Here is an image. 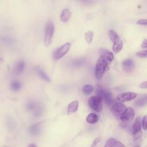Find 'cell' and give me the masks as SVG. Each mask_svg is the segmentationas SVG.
I'll return each instance as SVG.
<instances>
[{
  "label": "cell",
  "instance_id": "1",
  "mask_svg": "<svg viewBox=\"0 0 147 147\" xmlns=\"http://www.w3.org/2000/svg\"><path fill=\"white\" fill-rule=\"evenodd\" d=\"M108 36L110 40L113 42V51L114 53H118L123 47V42L118 34L113 30H109L108 32Z\"/></svg>",
  "mask_w": 147,
  "mask_h": 147
},
{
  "label": "cell",
  "instance_id": "2",
  "mask_svg": "<svg viewBox=\"0 0 147 147\" xmlns=\"http://www.w3.org/2000/svg\"><path fill=\"white\" fill-rule=\"evenodd\" d=\"M109 63L106 59L102 57H100L98 59L95 69V75L96 79L100 80L102 78L108 67Z\"/></svg>",
  "mask_w": 147,
  "mask_h": 147
},
{
  "label": "cell",
  "instance_id": "3",
  "mask_svg": "<svg viewBox=\"0 0 147 147\" xmlns=\"http://www.w3.org/2000/svg\"><path fill=\"white\" fill-rule=\"evenodd\" d=\"M127 107L121 102H115L111 106V113L113 116L118 120L121 121Z\"/></svg>",
  "mask_w": 147,
  "mask_h": 147
},
{
  "label": "cell",
  "instance_id": "4",
  "mask_svg": "<svg viewBox=\"0 0 147 147\" xmlns=\"http://www.w3.org/2000/svg\"><path fill=\"white\" fill-rule=\"evenodd\" d=\"M96 93L97 96H100L102 100H104L107 105L112 106L114 103L111 94L103 88L102 86L99 85L97 86L96 88Z\"/></svg>",
  "mask_w": 147,
  "mask_h": 147
},
{
  "label": "cell",
  "instance_id": "5",
  "mask_svg": "<svg viewBox=\"0 0 147 147\" xmlns=\"http://www.w3.org/2000/svg\"><path fill=\"white\" fill-rule=\"evenodd\" d=\"M55 31V27L53 22L51 21L48 22L45 30V35H44V44L46 47H49L52 41V37Z\"/></svg>",
  "mask_w": 147,
  "mask_h": 147
},
{
  "label": "cell",
  "instance_id": "6",
  "mask_svg": "<svg viewBox=\"0 0 147 147\" xmlns=\"http://www.w3.org/2000/svg\"><path fill=\"white\" fill-rule=\"evenodd\" d=\"M102 99L99 96H92L88 99V103L90 107L96 112L102 110Z\"/></svg>",
  "mask_w": 147,
  "mask_h": 147
},
{
  "label": "cell",
  "instance_id": "7",
  "mask_svg": "<svg viewBox=\"0 0 147 147\" xmlns=\"http://www.w3.org/2000/svg\"><path fill=\"white\" fill-rule=\"evenodd\" d=\"M132 133L135 141H139L141 140L142 137V132L140 118H137L135 119L132 126Z\"/></svg>",
  "mask_w": 147,
  "mask_h": 147
},
{
  "label": "cell",
  "instance_id": "8",
  "mask_svg": "<svg viewBox=\"0 0 147 147\" xmlns=\"http://www.w3.org/2000/svg\"><path fill=\"white\" fill-rule=\"evenodd\" d=\"M71 47V44L69 42H67L55 51L53 55V59L56 60H57L63 57L69 51Z\"/></svg>",
  "mask_w": 147,
  "mask_h": 147
},
{
  "label": "cell",
  "instance_id": "9",
  "mask_svg": "<svg viewBox=\"0 0 147 147\" xmlns=\"http://www.w3.org/2000/svg\"><path fill=\"white\" fill-rule=\"evenodd\" d=\"M134 115H135V111L131 107L127 108L121 119L122 124L124 126L126 125L128 123H129L133 119L134 117Z\"/></svg>",
  "mask_w": 147,
  "mask_h": 147
},
{
  "label": "cell",
  "instance_id": "10",
  "mask_svg": "<svg viewBox=\"0 0 147 147\" xmlns=\"http://www.w3.org/2000/svg\"><path fill=\"white\" fill-rule=\"evenodd\" d=\"M137 96V94L135 92H127L124 93H121L117 96V99L121 102H127L133 100Z\"/></svg>",
  "mask_w": 147,
  "mask_h": 147
},
{
  "label": "cell",
  "instance_id": "11",
  "mask_svg": "<svg viewBox=\"0 0 147 147\" xmlns=\"http://www.w3.org/2000/svg\"><path fill=\"white\" fill-rule=\"evenodd\" d=\"M99 54L100 55V57H102L106 59L109 63H111L114 58L113 53L104 48H100L99 49Z\"/></svg>",
  "mask_w": 147,
  "mask_h": 147
},
{
  "label": "cell",
  "instance_id": "12",
  "mask_svg": "<svg viewBox=\"0 0 147 147\" xmlns=\"http://www.w3.org/2000/svg\"><path fill=\"white\" fill-rule=\"evenodd\" d=\"M134 62L130 59L125 60L122 64L123 69L126 72H131L134 68Z\"/></svg>",
  "mask_w": 147,
  "mask_h": 147
},
{
  "label": "cell",
  "instance_id": "13",
  "mask_svg": "<svg viewBox=\"0 0 147 147\" xmlns=\"http://www.w3.org/2000/svg\"><path fill=\"white\" fill-rule=\"evenodd\" d=\"M104 147H126V146L119 140L114 138H110L107 140Z\"/></svg>",
  "mask_w": 147,
  "mask_h": 147
},
{
  "label": "cell",
  "instance_id": "14",
  "mask_svg": "<svg viewBox=\"0 0 147 147\" xmlns=\"http://www.w3.org/2000/svg\"><path fill=\"white\" fill-rule=\"evenodd\" d=\"M71 16V11L67 9H64L62 10L61 14H60V21L62 22L65 23L68 22V21L69 20L70 17Z\"/></svg>",
  "mask_w": 147,
  "mask_h": 147
},
{
  "label": "cell",
  "instance_id": "15",
  "mask_svg": "<svg viewBox=\"0 0 147 147\" xmlns=\"http://www.w3.org/2000/svg\"><path fill=\"white\" fill-rule=\"evenodd\" d=\"M78 106H79V103H78V101L75 100V101L72 102L68 106L67 114L68 115H70V114L76 112L78 110Z\"/></svg>",
  "mask_w": 147,
  "mask_h": 147
},
{
  "label": "cell",
  "instance_id": "16",
  "mask_svg": "<svg viewBox=\"0 0 147 147\" xmlns=\"http://www.w3.org/2000/svg\"><path fill=\"white\" fill-rule=\"evenodd\" d=\"M36 71L37 72V73L38 74V75H39V76L44 81L49 82H50L51 79L49 78V77L47 75V74L44 72V71L42 70V69L40 67H36L35 68Z\"/></svg>",
  "mask_w": 147,
  "mask_h": 147
},
{
  "label": "cell",
  "instance_id": "17",
  "mask_svg": "<svg viewBox=\"0 0 147 147\" xmlns=\"http://www.w3.org/2000/svg\"><path fill=\"white\" fill-rule=\"evenodd\" d=\"M147 104V94L144 95L140 96L137 99L134 103V105L137 107H142Z\"/></svg>",
  "mask_w": 147,
  "mask_h": 147
},
{
  "label": "cell",
  "instance_id": "18",
  "mask_svg": "<svg viewBox=\"0 0 147 147\" xmlns=\"http://www.w3.org/2000/svg\"><path fill=\"white\" fill-rule=\"evenodd\" d=\"M86 61V59L83 57L82 58H78V59H76L73 60L71 61V65L72 67L74 68H78V67H82Z\"/></svg>",
  "mask_w": 147,
  "mask_h": 147
},
{
  "label": "cell",
  "instance_id": "19",
  "mask_svg": "<svg viewBox=\"0 0 147 147\" xmlns=\"http://www.w3.org/2000/svg\"><path fill=\"white\" fill-rule=\"evenodd\" d=\"M98 119H99L98 116L96 114L93 113L88 114L86 118L87 122L88 123H91V124L97 122L98 121Z\"/></svg>",
  "mask_w": 147,
  "mask_h": 147
},
{
  "label": "cell",
  "instance_id": "20",
  "mask_svg": "<svg viewBox=\"0 0 147 147\" xmlns=\"http://www.w3.org/2000/svg\"><path fill=\"white\" fill-rule=\"evenodd\" d=\"M29 131L30 133L33 136L38 135L40 131V124L39 123L32 125L30 127Z\"/></svg>",
  "mask_w": 147,
  "mask_h": 147
},
{
  "label": "cell",
  "instance_id": "21",
  "mask_svg": "<svg viewBox=\"0 0 147 147\" xmlns=\"http://www.w3.org/2000/svg\"><path fill=\"white\" fill-rule=\"evenodd\" d=\"M82 90H83V92L84 95H90L93 92L94 87L92 85L86 84L83 87Z\"/></svg>",
  "mask_w": 147,
  "mask_h": 147
},
{
  "label": "cell",
  "instance_id": "22",
  "mask_svg": "<svg viewBox=\"0 0 147 147\" xmlns=\"http://www.w3.org/2000/svg\"><path fill=\"white\" fill-rule=\"evenodd\" d=\"M93 38H94V33L92 31H88L84 33V38L86 42L88 44H90L92 42Z\"/></svg>",
  "mask_w": 147,
  "mask_h": 147
},
{
  "label": "cell",
  "instance_id": "23",
  "mask_svg": "<svg viewBox=\"0 0 147 147\" xmlns=\"http://www.w3.org/2000/svg\"><path fill=\"white\" fill-rule=\"evenodd\" d=\"M24 68H25V63L23 61L21 60L19 62H18V63L16 65V72L17 74H20L24 71Z\"/></svg>",
  "mask_w": 147,
  "mask_h": 147
},
{
  "label": "cell",
  "instance_id": "24",
  "mask_svg": "<svg viewBox=\"0 0 147 147\" xmlns=\"http://www.w3.org/2000/svg\"><path fill=\"white\" fill-rule=\"evenodd\" d=\"M21 87V84L18 81H14L11 83L10 88L13 91H16L20 89Z\"/></svg>",
  "mask_w": 147,
  "mask_h": 147
},
{
  "label": "cell",
  "instance_id": "25",
  "mask_svg": "<svg viewBox=\"0 0 147 147\" xmlns=\"http://www.w3.org/2000/svg\"><path fill=\"white\" fill-rule=\"evenodd\" d=\"M26 107L29 110H33L36 108V103L33 101H29L26 105Z\"/></svg>",
  "mask_w": 147,
  "mask_h": 147
},
{
  "label": "cell",
  "instance_id": "26",
  "mask_svg": "<svg viewBox=\"0 0 147 147\" xmlns=\"http://www.w3.org/2000/svg\"><path fill=\"white\" fill-rule=\"evenodd\" d=\"M136 55L140 58L147 57V50L137 52L136 53Z\"/></svg>",
  "mask_w": 147,
  "mask_h": 147
},
{
  "label": "cell",
  "instance_id": "27",
  "mask_svg": "<svg viewBox=\"0 0 147 147\" xmlns=\"http://www.w3.org/2000/svg\"><path fill=\"white\" fill-rule=\"evenodd\" d=\"M142 126L144 130H147V115L144 116L142 121Z\"/></svg>",
  "mask_w": 147,
  "mask_h": 147
},
{
  "label": "cell",
  "instance_id": "28",
  "mask_svg": "<svg viewBox=\"0 0 147 147\" xmlns=\"http://www.w3.org/2000/svg\"><path fill=\"white\" fill-rule=\"evenodd\" d=\"M137 24L142 25H147V19H140L138 20L137 22Z\"/></svg>",
  "mask_w": 147,
  "mask_h": 147
},
{
  "label": "cell",
  "instance_id": "29",
  "mask_svg": "<svg viewBox=\"0 0 147 147\" xmlns=\"http://www.w3.org/2000/svg\"><path fill=\"white\" fill-rule=\"evenodd\" d=\"M100 141V137H98V138H95L94 140V141H93L92 145H91V147H95L99 142Z\"/></svg>",
  "mask_w": 147,
  "mask_h": 147
},
{
  "label": "cell",
  "instance_id": "30",
  "mask_svg": "<svg viewBox=\"0 0 147 147\" xmlns=\"http://www.w3.org/2000/svg\"><path fill=\"white\" fill-rule=\"evenodd\" d=\"M139 87L141 88H147V81L144 82L140 84Z\"/></svg>",
  "mask_w": 147,
  "mask_h": 147
},
{
  "label": "cell",
  "instance_id": "31",
  "mask_svg": "<svg viewBox=\"0 0 147 147\" xmlns=\"http://www.w3.org/2000/svg\"><path fill=\"white\" fill-rule=\"evenodd\" d=\"M141 47L142 48H147V39L144 40V41L141 44Z\"/></svg>",
  "mask_w": 147,
  "mask_h": 147
},
{
  "label": "cell",
  "instance_id": "32",
  "mask_svg": "<svg viewBox=\"0 0 147 147\" xmlns=\"http://www.w3.org/2000/svg\"><path fill=\"white\" fill-rule=\"evenodd\" d=\"M28 147H36V146L34 144H30V145L28 146Z\"/></svg>",
  "mask_w": 147,
  "mask_h": 147
},
{
  "label": "cell",
  "instance_id": "33",
  "mask_svg": "<svg viewBox=\"0 0 147 147\" xmlns=\"http://www.w3.org/2000/svg\"><path fill=\"white\" fill-rule=\"evenodd\" d=\"M79 1H82V2H88L89 0H79Z\"/></svg>",
  "mask_w": 147,
  "mask_h": 147
},
{
  "label": "cell",
  "instance_id": "34",
  "mask_svg": "<svg viewBox=\"0 0 147 147\" xmlns=\"http://www.w3.org/2000/svg\"><path fill=\"white\" fill-rule=\"evenodd\" d=\"M134 147H140V146L139 145H135Z\"/></svg>",
  "mask_w": 147,
  "mask_h": 147
},
{
  "label": "cell",
  "instance_id": "35",
  "mask_svg": "<svg viewBox=\"0 0 147 147\" xmlns=\"http://www.w3.org/2000/svg\"><path fill=\"white\" fill-rule=\"evenodd\" d=\"M0 60H1V59H0Z\"/></svg>",
  "mask_w": 147,
  "mask_h": 147
}]
</instances>
